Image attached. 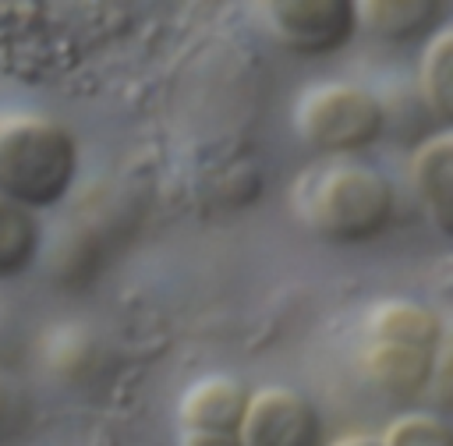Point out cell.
Segmentation results:
<instances>
[{
    "label": "cell",
    "mask_w": 453,
    "mask_h": 446,
    "mask_svg": "<svg viewBox=\"0 0 453 446\" xmlns=\"http://www.w3.org/2000/svg\"><path fill=\"white\" fill-rule=\"evenodd\" d=\"M294 209L319 241L354 248L389 230L396 191L393 181L368 163L329 159L297 177Z\"/></svg>",
    "instance_id": "1"
},
{
    "label": "cell",
    "mask_w": 453,
    "mask_h": 446,
    "mask_svg": "<svg viewBox=\"0 0 453 446\" xmlns=\"http://www.w3.org/2000/svg\"><path fill=\"white\" fill-rule=\"evenodd\" d=\"M442 319L418 301H382L361 329V372L389 400L411 404L428 393L442 347Z\"/></svg>",
    "instance_id": "2"
},
{
    "label": "cell",
    "mask_w": 453,
    "mask_h": 446,
    "mask_svg": "<svg viewBox=\"0 0 453 446\" xmlns=\"http://www.w3.org/2000/svg\"><path fill=\"white\" fill-rule=\"evenodd\" d=\"M78 177L74 135L42 113H0V195L39 212L71 191Z\"/></svg>",
    "instance_id": "3"
},
{
    "label": "cell",
    "mask_w": 453,
    "mask_h": 446,
    "mask_svg": "<svg viewBox=\"0 0 453 446\" xmlns=\"http://www.w3.org/2000/svg\"><path fill=\"white\" fill-rule=\"evenodd\" d=\"M297 131L319 156H357L382 138L386 106L375 92L357 85H319L297 106Z\"/></svg>",
    "instance_id": "4"
},
{
    "label": "cell",
    "mask_w": 453,
    "mask_h": 446,
    "mask_svg": "<svg viewBox=\"0 0 453 446\" xmlns=\"http://www.w3.org/2000/svg\"><path fill=\"white\" fill-rule=\"evenodd\" d=\"M273 39L301 57L343 50L357 32V4L350 0H273L262 4Z\"/></svg>",
    "instance_id": "5"
},
{
    "label": "cell",
    "mask_w": 453,
    "mask_h": 446,
    "mask_svg": "<svg viewBox=\"0 0 453 446\" xmlns=\"http://www.w3.org/2000/svg\"><path fill=\"white\" fill-rule=\"evenodd\" d=\"M251 393L234 379H202L180 400V446H244Z\"/></svg>",
    "instance_id": "6"
},
{
    "label": "cell",
    "mask_w": 453,
    "mask_h": 446,
    "mask_svg": "<svg viewBox=\"0 0 453 446\" xmlns=\"http://www.w3.org/2000/svg\"><path fill=\"white\" fill-rule=\"evenodd\" d=\"M244 446H326L315 404L290 386L255 389L244 418Z\"/></svg>",
    "instance_id": "7"
},
{
    "label": "cell",
    "mask_w": 453,
    "mask_h": 446,
    "mask_svg": "<svg viewBox=\"0 0 453 446\" xmlns=\"http://www.w3.org/2000/svg\"><path fill=\"white\" fill-rule=\"evenodd\" d=\"M411 184L428 223L453 241V131L428 138L414 152Z\"/></svg>",
    "instance_id": "8"
},
{
    "label": "cell",
    "mask_w": 453,
    "mask_h": 446,
    "mask_svg": "<svg viewBox=\"0 0 453 446\" xmlns=\"http://www.w3.org/2000/svg\"><path fill=\"white\" fill-rule=\"evenodd\" d=\"M357 25L368 28L379 42L407 46L428 42L442 25V4L435 0H368L357 4Z\"/></svg>",
    "instance_id": "9"
},
{
    "label": "cell",
    "mask_w": 453,
    "mask_h": 446,
    "mask_svg": "<svg viewBox=\"0 0 453 446\" xmlns=\"http://www.w3.org/2000/svg\"><path fill=\"white\" fill-rule=\"evenodd\" d=\"M418 96L435 124L453 127V28H442L425 42L418 67Z\"/></svg>",
    "instance_id": "10"
},
{
    "label": "cell",
    "mask_w": 453,
    "mask_h": 446,
    "mask_svg": "<svg viewBox=\"0 0 453 446\" xmlns=\"http://www.w3.org/2000/svg\"><path fill=\"white\" fill-rule=\"evenodd\" d=\"M42 244V230L32 209L0 195V280L21 276Z\"/></svg>",
    "instance_id": "11"
},
{
    "label": "cell",
    "mask_w": 453,
    "mask_h": 446,
    "mask_svg": "<svg viewBox=\"0 0 453 446\" xmlns=\"http://www.w3.org/2000/svg\"><path fill=\"white\" fill-rule=\"evenodd\" d=\"M382 446H453V425L439 414L411 411L382 432Z\"/></svg>",
    "instance_id": "12"
},
{
    "label": "cell",
    "mask_w": 453,
    "mask_h": 446,
    "mask_svg": "<svg viewBox=\"0 0 453 446\" xmlns=\"http://www.w3.org/2000/svg\"><path fill=\"white\" fill-rule=\"evenodd\" d=\"M425 400L432 404V411L453 414V329H446V336H442V347H439L435 372H432Z\"/></svg>",
    "instance_id": "13"
},
{
    "label": "cell",
    "mask_w": 453,
    "mask_h": 446,
    "mask_svg": "<svg viewBox=\"0 0 453 446\" xmlns=\"http://www.w3.org/2000/svg\"><path fill=\"white\" fill-rule=\"evenodd\" d=\"M25 421H28V396L11 375L0 372V442L21 435Z\"/></svg>",
    "instance_id": "14"
},
{
    "label": "cell",
    "mask_w": 453,
    "mask_h": 446,
    "mask_svg": "<svg viewBox=\"0 0 453 446\" xmlns=\"http://www.w3.org/2000/svg\"><path fill=\"white\" fill-rule=\"evenodd\" d=\"M333 446H382V439H372V435H347V439H340V442H333Z\"/></svg>",
    "instance_id": "15"
},
{
    "label": "cell",
    "mask_w": 453,
    "mask_h": 446,
    "mask_svg": "<svg viewBox=\"0 0 453 446\" xmlns=\"http://www.w3.org/2000/svg\"><path fill=\"white\" fill-rule=\"evenodd\" d=\"M4 329H7V322H0V347H4Z\"/></svg>",
    "instance_id": "16"
}]
</instances>
